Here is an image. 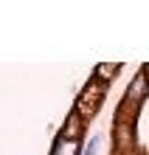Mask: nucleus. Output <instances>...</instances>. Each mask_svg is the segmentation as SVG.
<instances>
[{
    "label": "nucleus",
    "mask_w": 149,
    "mask_h": 155,
    "mask_svg": "<svg viewBox=\"0 0 149 155\" xmlns=\"http://www.w3.org/2000/svg\"><path fill=\"white\" fill-rule=\"evenodd\" d=\"M76 152H79V118L73 116L70 127L59 135V141H57V147H53L51 155H76Z\"/></svg>",
    "instance_id": "1"
},
{
    "label": "nucleus",
    "mask_w": 149,
    "mask_h": 155,
    "mask_svg": "<svg viewBox=\"0 0 149 155\" xmlns=\"http://www.w3.org/2000/svg\"><path fill=\"white\" fill-rule=\"evenodd\" d=\"M101 96H104V87H101V85H87L85 93H82V99H79V113H85V116L93 113L99 107Z\"/></svg>",
    "instance_id": "2"
},
{
    "label": "nucleus",
    "mask_w": 149,
    "mask_h": 155,
    "mask_svg": "<svg viewBox=\"0 0 149 155\" xmlns=\"http://www.w3.org/2000/svg\"><path fill=\"white\" fill-rule=\"evenodd\" d=\"M118 71V65H99V79H110Z\"/></svg>",
    "instance_id": "3"
},
{
    "label": "nucleus",
    "mask_w": 149,
    "mask_h": 155,
    "mask_svg": "<svg viewBox=\"0 0 149 155\" xmlns=\"http://www.w3.org/2000/svg\"><path fill=\"white\" fill-rule=\"evenodd\" d=\"M96 150H99V138H93V141L87 144V150H85V155H96Z\"/></svg>",
    "instance_id": "4"
}]
</instances>
